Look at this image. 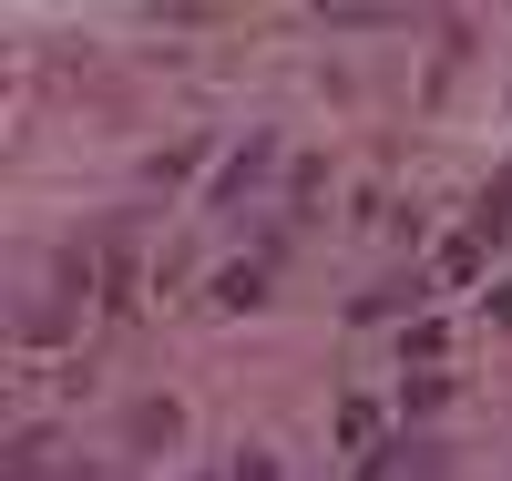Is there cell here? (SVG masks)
<instances>
[{"mask_svg": "<svg viewBox=\"0 0 512 481\" xmlns=\"http://www.w3.org/2000/svg\"><path fill=\"white\" fill-rule=\"evenodd\" d=\"M256 287H267L256 267H226V277H216V308H256Z\"/></svg>", "mask_w": 512, "mask_h": 481, "instance_id": "cell-3", "label": "cell"}, {"mask_svg": "<svg viewBox=\"0 0 512 481\" xmlns=\"http://www.w3.org/2000/svg\"><path fill=\"white\" fill-rule=\"evenodd\" d=\"M502 318H512V287H502Z\"/></svg>", "mask_w": 512, "mask_h": 481, "instance_id": "cell-5", "label": "cell"}, {"mask_svg": "<svg viewBox=\"0 0 512 481\" xmlns=\"http://www.w3.org/2000/svg\"><path fill=\"white\" fill-rule=\"evenodd\" d=\"M216 481H277V461H267V451H236V461H226Z\"/></svg>", "mask_w": 512, "mask_h": 481, "instance_id": "cell-4", "label": "cell"}, {"mask_svg": "<svg viewBox=\"0 0 512 481\" xmlns=\"http://www.w3.org/2000/svg\"><path fill=\"white\" fill-rule=\"evenodd\" d=\"M123 430H134L144 451H175V430H185V410H175V400H134V420H123Z\"/></svg>", "mask_w": 512, "mask_h": 481, "instance_id": "cell-1", "label": "cell"}, {"mask_svg": "<svg viewBox=\"0 0 512 481\" xmlns=\"http://www.w3.org/2000/svg\"><path fill=\"white\" fill-rule=\"evenodd\" d=\"M11 481H52V430H21L11 441Z\"/></svg>", "mask_w": 512, "mask_h": 481, "instance_id": "cell-2", "label": "cell"}]
</instances>
